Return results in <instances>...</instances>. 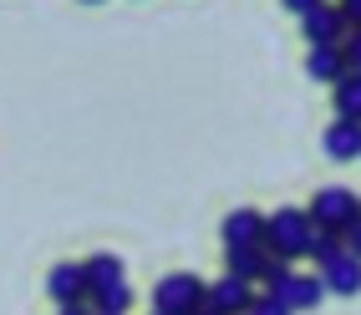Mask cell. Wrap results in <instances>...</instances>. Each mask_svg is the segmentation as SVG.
Listing matches in <instances>:
<instances>
[{"instance_id":"1","label":"cell","mask_w":361,"mask_h":315,"mask_svg":"<svg viewBox=\"0 0 361 315\" xmlns=\"http://www.w3.org/2000/svg\"><path fill=\"white\" fill-rule=\"evenodd\" d=\"M310 214L305 209H275L270 219H264V249L280 254V259H305V245H310Z\"/></svg>"},{"instance_id":"2","label":"cell","mask_w":361,"mask_h":315,"mask_svg":"<svg viewBox=\"0 0 361 315\" xmlns=\"http://www.w3.org/2000/svg\"><path fill=\"white\" fill-rule=\"evenodd\" d=\"M305 214H310V224L316 229H336V234H346L356 219H361V199L351 188H321L316 199L305 204Z\"/></svg>"},{"instance_id":"3","label":"cell","mask_w":361,"mask_h":315,"mask_svg":"<svg viewBox=\"0 0 361 315\" xmlns=\"http://www.w3.org/2000/svg\"><path fill=\"white\" fill-rule=\"evenodd\" d=\"M199 310H204V280L163 275L153 285V315H199Z\"/></svg>"},{"instance_id":"4","label":"cell","mask_w":361,"mask_h":315,"mask_svg":"<svg viewBox=\"0 0 361 315\" xmlns=\"http://www.w3.org/2000/svg\"><path fill=\"white\" fill-rule=\"evenodd\" d=\"M250 300H255V285L239 280V275H224L204 285V310L209 315H250Z\"/></svg>"},{"instance_id":"5","label":"cell","mask_w":361,"mask_h":315,"mask_svg":"<svg viewBox=\"0 0 361 315\" xmlns=\"http://www.w3.org/2000/svg\"><path fill=\"white\" fill-rule=\"evenodd\" d=\"M346 31H351V26L341 20V11L326 6V0H321L316 11H305V16H300V36H305V46H341Z\"/></svg>"},{"instance_id":"6","label":"cell","mask_w":361,"mask_h":315,"mask_svg":"<svg viewBox=\"0 0 361 315\" xmlns=\"http://www.w3.org/2000/svg\"><path fill=\"white\" fill-rule=\"evenodd\" d=\"M224 249H264V214L259 209H234L224 219Z\"/></svg>"},{"instance_id":"7","label":"cell","mask_w":361,"mask_h":315,"mask_svg":"<svg viewBox=\"0 0 361 315\" xmlns=\"http://www.w3.org/2000/svg\"><path fill=\"white\" fill-rule=\"evenodd\" d=\"M316 275L326 285V295H361V259L351 249H341L336 259H326Z\"/></svg>"},{"instance_id":"8","label":"cell","mask_w":361,"mask_h":315,"mask_svg":"<svg viewBox=\"0 0 361 315\" xmlns=\"http://www.w3.org/2000/svg\"><path fill=\"white\" fill-rule=\"evenodd\" d=\"M275 295L290 305V310H316L321 300H326V285H321V275H285L280 285H275Z\"/></svg>"},{"instance_id":"9","label":"cell","mask_w":361,"mask_h":315,"mask_svg":"<svg viewBox=\"0 0 361 315\" xmlns=\"http://www.w3.org/2000/svg\"><path fill=\"white\" fill-rule=\"evenodd\" d=\"M46 295H51L56 305L87 300V275H82V264H56V270L46 275Z\"/></svg>"},{"instance_id":"10","label":"cell","mask_w":361,"mask_h":315,"mask_svg":"<svg viewBox=\"0 0 361 315\" xmlns=\"http://www.w3.org/2000/svg\"><path fill=\"white\" fill-rule=\"evenodd\" d=\"M326 158L331 163H356L361 158V123H331L326 128Z\"/></svg>"},{"instance_id":"11","label":"cell","mask_w":361,"mask_h":315,"mask_svg":"<svg viewBox=\"0 0 361 315\" xmlns=\"http://www.w3.org/2000/svg\"><path fill=\"white\" fill-rule=\"evenodd\" d=\"M87 305H92V315H128V310H133V285H128V280L92 285V290H87Z\"/></svg>"},{"instance_id":"12","label":"cell","mask_w":361,"mask_h":315,"mask_svg":"<svg viewBox=\"0 0 361 315\" xmlns=\"http://www.w3.org/2000/svg\"><path fill=\"white\" fill-rule=\"evenodd\" d=\"M305 77L310 82H341L346 77V51L341 46H310L305 51Z\"/></svg>"},{"instance_id":"13","label":"cell","mask_w":361,"mask_h":315,"mask_svg":"<svg viewBox=\"0 0 361 315\" xmlns=\"http://www.w3.org/2000/svg\"><path fill=\"white\" fill-rule=\"evenodd\" d=\"M331 97H336V117L361 123V71H346L341 82H331Z\"/></svg>"},{"instance_id":"14","label":"cell","mask_w":361,"mask_h":315,"mask_svg":"<svg viewBox=\"0 0 361 315\" xmlns=\"http://www.w3.org/2000/svg\"><path fill=\"white\" fill-rule=\"evenodd\" d=\"M82 275H87V290L92 285H112V280H123V259H117V254H92L82 264Z\"/></svg>"},{"instance_id":"15","label":"cell","mask_w":361,"mask_h":315,"mask_svg":"<svg viewBox=\"0 0 361 315\" xmlns=\"http://www.w3.org/2000/svg\"><path fill=\"white\" fill-rule=\"evenodd\" d=\"M346 249V239L336 234V229H310V245H305V254L316 259V264H326V259H336Z\"/></svg>"},{"instance_id":"16","label":"cell","mask_w":361,"mask_h":315,"mask_svg":"<svg viewBox=\"0 0 361 315\" xmlns=\"http://www.w3.org/2000/svg\"><path fill=\"white\" fill-rule=\"evenodd\" d=\"M285 275H290V259H280V254H270V249H259V270H255V285L275 290Z\"/></svg>"},{"instance_id":"17","label":"cell","mask_w":361,"mask_h":315,"mask_svg":"<svg viewBox=\"0 0 361 315\" xmlns=\"http://www.w3.org/2000/svg\"><path fill=\"white\" fill-rule=\"evenodd\" d=\"M224 254H229V275H239V280H250V285H255L259 249H224Z\"/></svg>"},{"instance_id":"18","label":"cell","mask_w":361,"mask_h":315,"mask_svg":"<svg viewBox=\"0 0 361 315\" xmlns=\"http://www.w3.org/2000/svg\"><path fill=\"white\" fill-rule=\"evenodd\" d=\"M250 315H295V310L285 305L275 290H264V295H255V300H250Z\"/></svg>"},{"instance_id":"19","label":"cell","mask_w":361,"mask_h":315,"mask_svg":"<svg viewBox=\"0 0 361 315\" xmlns=\"http://www.w3.org/2000/svg\"><path fill=\"white\" fill-rule=\"evenodd\" d=\"M341 51H346V71H361V26H356V31H346Z\"/></svg>"},{"instance_id":"20","label":"cell","mask_w":361,"mask_h":315,"mask_svg":"<svg viewBox=\"0 0 361 315\" xmlns=\"http://www.w3.org/2000/svg\"><path fill=\"white\" fill-rule=\"evenodd\" d=\"M336 11H341V20H346L351 31L361 26V0H341V6H336Z\"/></svg>"},{"instance_id":"21","label":"cell","mask_w":361,"mask_h":315,"mask_svg":"<svg viewBox=\"0 0 361 315\" xmlns=\"http://www.w3.org/2000/svg\"><path fill=\"white\" fill-rule=\"evenodd\" d=\"M341 239H346V249H351V254L361 259V219H356V224H351V229H346Z\"/></svg>"},{"instance_id":"22","label":"cell","mask_w":361,"mask_h":315,"mask_svg":"<svg viewBox=\"0 0 361 315\" xmlns=\"http://www.w3.org/2000/svg\"><path fill=\"white\" fill-rule=\"evenodd\" d=\"M280 6H285V11H290V16H305V11H316V6H321V0H280Z\"/></svg>"},{"instance_id":"23","label":"cell","mask_w":361,"mask_h":315,"mask_svg":"<svg viewBox=\"0 0 361 315\" xmlns=\"http://www.w3.org/2000/svg\"><path fill=\"white\" fill-rule=\"evenodd\" d=\"M56 315H92V305H87V300H77V305H56Z\"/></svg>"},{"instance_id":"24","label":"cell","mask_w":361,"mask_h":315,"mask_svg":"<svg viewBox=\"0 0 361 315\" xmlns=\"http://www.w3.org/2000/svg\"><path fill=\"white\" fill-rule=\"evenodd\" d=\"M87 6H97V0H87Z\"/></svg>"},{"instance_id":"25","label":"cell","mask_w":361,"mask_h":315,"mask_svg":"<svg viewBox=\"0 0 361 315\" xmlns=\"http://www.w3.org/2000/svg\"><path fill=\"white\" fill-rule=\"evenodd\" d=\"M199 315H209V310H199Z\"/></svg>"}]
</instances>
